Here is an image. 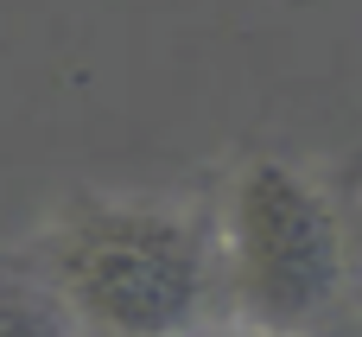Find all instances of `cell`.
Returning a JSON list of instances; mask_svg holds the SVG:
<instances>
[{
  "label": "cell",
  "mask_w": 362,
  "mask_h": 337,
  "mask_svg": "<svg viewBox=\"0 0 362 337\" xmlns=\"http://www.w3.org/2000/svg\"><path fill=\"white\" fill-rule=\"evenodd\" d=\"M216 280L242 325L305 337L344 293L350 249L331 198L286 159L255 153L235 166L216 210Z\"/></svg>",
  "instance_id": "2"
},
{
  "label": "cell",
  "mask_w": 362,
  "mask_h": 337,
  "mask_svg": "<svg viewBox=\"0 0 362 337\" xmlns=\"http://www.w3.org/2000/svg\"><path fill=\"white\" fill-rule=\"evenodd\" d=\"M0 337H76L70 319L57 312L51 287L38 280L32 255H19V261L0 255Z\"/></svg>",
  "instance_id": "3"
},
{
  "label": "cell",
  "mask_w": 362,
  "mask_h": 337,
  "mask_svg": "<svg viewBox=\"0 0 362 337\" xmlns=\"http://www.w3.org/2000/svg\"><path fill=\"white\" fill-rule=\"evenodd\" d=\"M223 337H280V331H255V325H242V331H223Z\"/></svg>",
  "instance_id": "4"
},
{
  "label": "cell",
  "mask_w": 362,
  "mask_h": 337,
  "mask_svg": "<svg viewBox=\"0 0 362 337\" xmlns=\"http://www.w3.org/2000/svg\"><path fill=\"white\" fill-rule=\"evenodd\" d=\"M32 268L76 337H197L223 287L210 223L146 198L70 204Z\"/></svg>",
  "instance_id": "1"
}]
</instances>
